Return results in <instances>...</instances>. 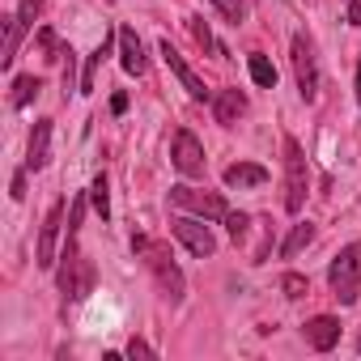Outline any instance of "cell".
Segmentation results:
<instances>
[{
    "instance_id": "obj_1",
    "label": "cell",
    "mask_w": 361,
    "mask_h": 361,
    "mask_svg": "<svg viewBox=\"0 0 361 361\" xmlns=\"http://www.w3.org/2000/svg\"><path fill=\"white\" fill-rule=\"evenodd\" d=\"M132 251L145 259V268L153 272V281H157V289H161V298H166V302H183L188 281H183V272H178V264H174V255H170V247H166V243L136 234V238H132Z\"/></svg>"
},
{
    "instance_id": "obj_2",
    "label": "cell",
    "mask_w": 361,
    "mask_h": 361,
    "mask_svg": "<svg viewBox=\"0 0 361 361\" xmlns=\"http://www.w3.org/2000/svg\"><path fill=\"white\" fill-rule=\"evenodd\" d=\"M327 285L340 298V306H353L361 298V243H348L336 251V259L327 268Z\"/></svg>"
},
{
    "instance_id": "obj_3",
    "label": "cell",
    "mask_w": 361,
    "mask_h": 361,
    "mask_svg": "<svg viewBox=\"0 0 361 361\" xmlns=\"http://www.w3.org/2000/svg\"><path fill=\"white\" fill-rule=\"evenodd\" d=\"M306 188H310L306 153H302L298 136H285V209H289V213H302V204H306Z\"/></svg>"
},
{
    "instance_id": "obj_4",
    "label": "cell",
    "mask_w": 361,
    "mask_h": 361,
    "mask_svg": "<svg viewBox=\"0 0 361 361\" xmlns=\"http://www.w3.org/2000/svg\"><path fill=\"white\" fill-rule=\"evenodd\" d=\"M60 293H64V306H77L94 293V264L73 247H64V268H60Z\"/></svg>"
},
{
    "instance_id": "obj_5",
    "label": "cell",
    "mask_w": 361,
    "mask_h": 361,
    "mask_svg": "<svg viewBox=\"0 0 361 361\" xmlns=\"http://www.w3.org/2000/svg\"><path fill=\"white\" fill-rule=\"evenodd\" d=\"M170 204L183 209V213H196V217H204V221H226V217H230V204H226L217 192H200V188H188V183L170 188Z\"/></svg>"
},
{
    "instance_id": "obj_6",
    "label": "cell",
    "mask_w": 361,
    "mask_h": 361,
    "mask_svg": "<svg viewBox=\"0 0 361 361\" xmlns=\"http://www.w3.org/2000/svg\"><path fill=\"white\" fill-rule=\"evenodd\" d=\"M293 56V77H298V94H302V102H314L319 98V60H314V43L306 39V35H293V47H289Z\"/></svg>"
},
{
    "instance_id": "obj_7",
    "label": "cell",
    "mask_w": 361,
    "mask_h": 361,
    "mask_svg": "<svg viewBox=\"0 0 361 361\" xmlns=\"http://www.w3.org/2000/svg\"><path fill=\"white\" fill-rule=\"evenodd\" d=\"M170 161L178 174H188V178H200L204 174V145L196 140L192 128H178L174 132V145H170Z\"/></svg>"
},
{
    "instance_id": "obj_8",
    "label": "cell",
    "mask_w": 361,
    "mask_h": 361,
    "mask_svg": "<svg viewBox=\"0 0 361 361\" xmlns=\"http://www.w3.org/2000/svg\"><path fill=\"white\" fill-rule=\"evenodd\" d=\"M170 230H174V238L183 243L196 259L217 255V238H213V230H209L204 221H196V217H174V221H170Z\"/></svg>"
},
{
    "instance_id": "obj_9",
    "label": "cell",
    "mask_w": 361,
    "mask_h": 361,
    "mask_svg": "<svg viewBox=\"0 0 361 361\" xmlns=\"http://www.w3.org/2000/svg\"><path fill=\"white\" fill-rule=\"evenodd\" d=\"M60 230H64V200H56L43 217V230H39V247H35V264L43 272L56 268V243H60Z\"/></svg>"
},
{
    "instance_id": "obj_10",
    "label": "cell",
    "mask_w": 361,
    "mask_h": 361,
    "mask_svg": "<svg viewBox=\"0 0 361 361\" xmlns=\"http://www.w3.org/2000/svg\"><path fill=\"white\" fill-rule=\"evenodd\" d=\"M157 51H161L166 68H170V73H174L178 81H183V90H188V94H192L196 102H213V90H209V85H204V81H200V77L192 73V64H188L183 56H178V51H174V43H170V39H161V47H157Z\"/></svg>"
},
{
    "instance_id": "obj_11",
    "label": "cell",
    "mask_w": 361,
    "mask_h": 361,
    "mask_svg": "<svg viewBox=\"0 0 361 361\" xmlns=\"http://www.w3.org/2000/svg\"><path fill=\"white\" fill-rule=\"evenodd\" d=\"M119 64H123V73H128V77H145V68H149L145 43L136 39V30H132V26H123V30H119Z\"/></svg>"
},
{
    "instance_id": "obj_12",
    "label": "cell",
    "mask_w": 361,
    "mask_h": 361,
    "mask_svg": "<svg viewBox=\"0 0 361 361\" xmlns=\"http://www.w3.org/2000/svg\"><path fill=\"white\" fill-rule=\"evenodd\" d=\"M247 111H251V102H247L243 90H221V94H213V115H217L221 128H234Z\"/></svg>"
},
{
    "instance_id": "obj_13",
    "label": "cell",
    "mask_w": 361,
    "mask_h": 361,
    "mask_svg": "<svg viewBox=\"0 0 361 361\" xmlns=\"http://www.w3.org/2000/svg\"><path fill=\"white\" fill-rule=\"evenodd\" d=\"M51 161V119H35L30 145H26V170H43Z\"/></svg>"
},
{
    "instance_id": "obj_14",
    "label": "cell",
    "mask_w": 361,
    "mask_h": 361,
    "mask_svg": "<svg viewBox=\"0 0 361 361\" xmlns=\"http://www.w3.org/2000/svg\"><path fill=\"white\" fill-rule=\"evenodd\" d=\"M302 331H306V344H310V348L327 353V348H336V340H340V319H336V314H314Z\"/></svg>"
},
{
    "instance_id": "obj_15",
    "label": "cell",
    "mask_w": 361,
    "mask_h": 361,
    "mask_svg": "<svg viewBox=\"0 0 361 361\" xmlns=\"http://www.w3.org/2000/svg\"><path fill=\"white\" fill-rule=\"evenodd\" d=\"M259 183H268V170L264 166H255V161L226 166V188H259Z\"/></svg>"
},
{
    "instance_id": "obj_16",
    "label": "cell",
    "mask_w": 361,
    "mask_h": 361,
    "mask_svg": "<svg viewBox=\"0 0 361 361\" xmlns=\"http://www.w3.org/2000/svg\"><path fill=\"white\" fill-rule=\"evenodd\" d=\"M26 30H30V26H26L18 13H13V18H5V51H0V68H5V73H9V68H13V60H18V47H22Z\"/></svg>"
},
{
    "instance_id": "obj_17",
    "label": "cell",
    "mask_w": 361,
    "mask_h": 361,
    "mask_svg": "<svg viewBox=\"0 0 361 361\" xmlns=\"http://www.w3.org/2000/svg\"><path fill=\"white\" fill-rule=\"evenodd\" d=\"M310 243H314V226H310V221H298V226L289 230V238L281 243V255H285V259H293V255H302Z\"/></svg>"
},
{
    "instance_id": "obj_18",
    "label": "cell",
    "mask_w": 361,
    "mask_h": 361,
    "mask_svg": "<svg viewBox=\"0 0 361 361\" xmlns=\"http://www.w3.org/2000/svg\"><path fill=\"white\" fill-rule=\"evenodd\" d=\"M39 90H43V81L35 77V73H26V77H18L13 81V111H26L35 98H39Z\"/></svg>"
},
{
    "instance_id": "obj_19",
    "label": "cell",
    "mask_w": 361,
    "mask_h": 361,
    "mask_svg": "<svg viewBox=\"0 0 361 361\" xmlns=\"http://www.w3.org/2000/svg\"><path fill=\"white\" fill-rule=\"evenodd\" d=\"M111 56V43L102 39L98 47H94V56L85 60V73H81V94H94V77H98V68H102V60Z\"/></svg>"
},
{
    "instance_id": "obj_20",
    "label": "cell",
    "mask_w": 361,
    "mask_h": 361,
    "mask_svg": "<svg viewBox=\"0 0 361 361\" xmlns=\"http://www.w3.org/2000/svg\"><path fill=\"white\" fill-rule=\"evenodd\" d=\"M247 68H251V81H255V85H264V90H272V85H276V68L268 64V56H259V51H251V60H247Z\"/></svg>"
},
{
    "instance_id": "obj_21",
    "label": "cell",
    "mask_w": 361,
    "mask_h": 361,
    "mask_svg": "<svg viewBox=\"0 0 361 361\" xmlns=\"http://www.w3.org/2000/svg\"><path fill=\"white\" fill-rule=\"evenodd\" d=\"M90 204H94V213L106 221L111 217V192H106V174H98L94 183H90Z\"/></svg>"
},
{
    "instance_id": "obj_22",
    "label": "cell",
    "mask_w": 361,
    "mask_h": 361,
    "mask_svg": "<svg viewBox=\"0 0 361 361\" xmlns=\"http://www.w3.org/2000/svg\"><path fill=\"white\" fill-rule=\"evenodd\" d=\"M281 289H285V298H289V302H298V298H306V293H310V281H306L302 272H285V276H281Z\"/></svg>"
},
{
    "instance_id": "obj_23",
    "label": "cell",
    "mask_w": 361,
    "mask_h": 361,
    "mask_svg": "<svg viewBox=\"0 0 361 361\" xmlns=\"http://www.w3.org/2000/svg\"><path fill=\"white\" fill-rule=\"evenodd\" d=\"M188 30H192V39H196L204 51H221V47H217V39H213V30L204 26V18H188Z\"/></svg>"
},
{
    "instance_id": "obj_24",
    "label": "cell",
    "mask_w": 361,
    "mask_h": 361,
    "mask_svg": "<svg viewBox=\"0 0 361 361\" xmlns=\"http://www.w3.org/2000/svg\"><path fill=\"white\" fill-rule=\"evenodd\" d=\"M213 9H217L230 26H238V22L247 18V5H243V0H213Z\"/></svg>"
},
{
    "instance_id": "obj_25",
    "label": "cell",
    "mask_w": 361,
    "mask_h": 361,
    "mask_svg": "<svg viewBox=\"0 0 361 361\" xmlns=\"http://www.w3.org/2000/svg\"><path fill=\"white\" fill-rule=\"evenodd\" d=\"M226 230H230V238H234V243H243V238H247V230H251V217L230 209V217H226Z\"/></svg>"
},
{
    "instance_id": "obj_26",
    "label": "cell",
    "mask_w": 361,
    "mask_h": 361,
    "mask_svg": "<svg viewBox=\"0 0 361 361\" xmlns=\"http://www.w3.org/2000/svg\"><path fill=\"white\" fill-rule=\"evenodd\" d=\"M39 13H43V0H18V18H22L26 26H35Z\"/></svg>"
},
{
    "instance_id": "obj_27",
    "label": "cell",
    "mask_w": 361,
    "mask_h": 361,
    "mask_svg": "<svg viewBox=\"0 0 361 361\" xmlns=\"http://www.w3.org/2000/svg\"><path fill=\"white\" fill-rule=\"evenodd\" d=\"M128 357H140V361H153L157 353H153V348H149L145 340H128Z\"/></svg>"
},
{
    "instance_id": "obj_28",
    "label": "cell",
    "mask_w": 361,
    "mask_h": 361,
    "mask_svg": "<svg viewBox=\"0 0 361 361\" xmlns=\"http://www.w3.org/2000/svg\"><path fill=\"white\" fill-rule=\"evenodd\" d=\"M22 196H26V174L18 170V174H13V200H22Z\"/></svg>"
},
{
    "instance_id": "obj_29",
    "label": "cell",
    "mask_w": 361,
    "mask_h": 361,
    "mask_svg": "<svg viewBox=\"0 0 361 361\" xmlns=\"http://www.w3.org/2000/svg\"><path fill=\"white\" fill-rule=\"evenodd\" d=\"M348 26H361V0H348Z\"/></svg>"
},
{
    "instance_id": "obj_30",
    "label": "cell",
    "mask_w": 361,
    "mask_h": 361,
    "mask_svg": "<svg viewBox=\"0 0 361 361\" xmlns=\"http://www.w3.org/2000/svg\"><path fill=\"white\" fill-rule=\"evenodd\" d=\"M111 111L123 115V111H128V94H115V98H111Z\"/></svg>"
},
{
    "instance_id": "obj_31",
    "label": "cell",
    "mask_w": 361,
    "mask_h": 361,
    "mask_svg": "<svg viewBox=\"0 0 361 361\" xmlns=\"http://www.w3.org/2000/svg\"><path fill=\"white\" fill-rule=\"evenodd\" d=\"M357 102H361V64H357Z\"/></svg>"
},
{
    "instance_id": "obj_32",
    "label": "cell",
    "mask_w": 361,
    "mask_h": 361,
    "mask_svg": "<svg viewBox=\"0 0 361 361\" xmlns=\"http://www.w3.org/2000/svg\"><path fill=\"white\" fill-rule=\"evenodd\" d=\"M357 353H361V336H357Z\"/></svg>"
}]
</instances>
